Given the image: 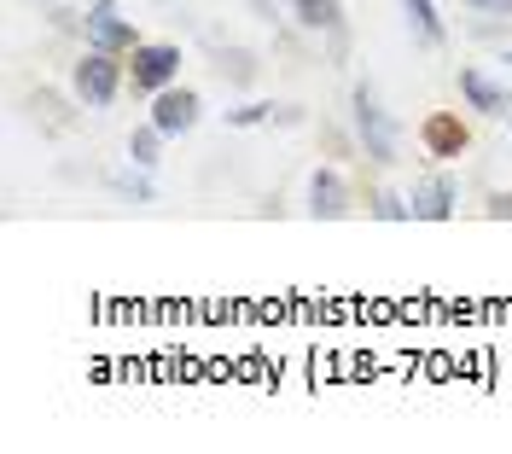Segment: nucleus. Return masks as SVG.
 I'll list each match as a JSON object with an SVG mask.
<instances>
[{"label": "nucleus", "instance_id": "nucleus-10", "mask_svg": "<svg viewBox=\"0 0 512 454\" xmlns=\"http://www.w3.org/2000/svg\"><path fill=\"white\" fill-rule=\"evenodd\" d=\"M291 18H297V24H309V30L338 35V30H344V0H291Z\"/></svg>", "mask_w": 512, "mask_h": 454}, {"label": "nucleus", "instance_id": "nucleus-2", "mask_svg": "<svg viewBox=\"0 0 512 454\" xmlns=\"http://www.w3.org/2000/svg\"><path fill=\"white\" fill-rule=\"evenodd\" d=\"M355 134H361V146H367L373 163H396V123L384 117L379 94H373L367 82L355 88Z\"/></svg>", "mask_w": 512, "mask_h": 454}, {"label": "nucleus", "instance_id": "nucleus-8", "mask_svg": "<svg viewBox=\"0 0 512 454\" xmlns=\"http://www.w3.org/2000/svg\"><path fill=\"white\" fill-rule=\"evenodd\" d=\"M460 94H466V105L483 111V117H512V94H501L483 70H460Z\"/></svg>", "mask_w": 512, "mask_h": 454}, {"label": "nucleus", "instance_id": "nucleus-12", "mask_svg": "<svg viewBox=\"0 0 512 454\" xmlns=\"http://www.w3.org/2000/svg\"><path fill=\"white\" fill-rule=\"evenodd\" d=\"M163 140H169V134H163L158 123L134 129V134H128V158L140 163V169H152V163H158V152H163Z\"/></svg>", "mask_w": 512, "mask_h": 454}, {"label": "nucleus", "instance_id": "nucleus-11", "mask_svg": "<svg viewBox=\"0 0 512 454\" xmlns=\"http://www.w3.org/2000/svg\"><path fill=\"white\" fill-rule=\"evenodd\" d=\"M402 12H408V30L425 41V47H443V18H437V6L431 0H402Z\"/></svg>", "mask_w": 512, "mask_h": 454}, {"label": "nucleus", "instance_id": "nucleus-9", "mask_svg": "<svg viewBox=\"0 0 512 454\" xmlns=\"http://www.w3.org/2000/svg\"><path fill=\"white\" fill-rule=\"evenodd\" d=\"M309 210H315V216H344V210H350V187H344L338 169H315V181H309Z\"/></svg>", "mask_w": 512, "mask_h": 454}, {"label": "nucleus", "instance_id": "nucleus-4", "mask_svg": "<svg viewBox=\"0 0 512 454\" xmlns=\"http://www.w3.org/2000/svg\"><path fill=\"white\" fill-rule=\"evenodd\" d=\"M88 41L105 47V53H134V47H140V35H134V24L117 12V0H94V6H88Z\"/></svg>", "mask_w": 512, "mask_h": 454}, {"label": "nucleus", "instance_id": "nucleus-13", "mask_svg": "<svg viewBox=\"0 0 512 454\" xmlns=\"http://www.w3.org/2000/svg\"><path fill=\"white\" fill-rule=\"evenodd\" d=\"M373 210H379L384 222H408V216H414V204H402L396 193H379L373 198Z\"/></svg>", "mask_w": 512, "mask_h": 454}, {"label": "nucleus", "instance_id": "nucleus-3", "mask_svg": "<svg viewBox=\"0 0 512 454\" xmlns=\"http://www.w3.org/2000/svg\"><path fill=\"white\" fill-rule=\"evenodd\" d=\"M123 53H105V47H94L82 65H76V99L82 105H111L117 99V88H123Z\"/></svg>", "mask_w": 512, "mask_h": 454}, {"label": "nucleus", "instance_id": "nucleus-1", "mask_svg": "<svg viewBox=\"0 0 512 454\" xmlns=\"http://www.w3.org/2000/svg\"><path fill=\"white\" fill-rule=\"evenodd\" d=\"M175 76H181V47H169V41H140V47L128 53V82H134L140 94L175 88Z\"/></svg>", "mask_w": 512, "mask_h": 454}, {"label": "nucleus", "instance_id": "nucleus-5", "mask_svg": "<svg viewBox=\"0 0 512 454\" xmlns=\"http://www.w3.org/2000/svg\"><path fill=\"white\" fill-rule=\"evenodd\" d=\"M466 140H472V134H466V123H460L454 111H431V117L419 123V146H425L431 158H460Z\"/></svg>", "mask_w": 512, "mask_h": 454}, {"label": "nucleus", "instance_id": "nucleus-15", "mask_svg": "<svg viewBox=\"0 0 512 454\" xmlns=\"http://www.w3.org/2000/svg\"><path fill=\"white\" fill-rule=\"evenodd\" d=\"M466 6H478V12H512V0H466Z\"/></svg>", "mask_w": 512, "mask_h": 454}, {"label": "nucleus", "instance_id": "nucleus-14", "mask_svg": "<svg viewBox=\"0 0 512 454\" xmlns=\"http://www.w3.org/2000/svg\"><path fill=\"white\" fill-rule=\"evenodd\" d=\"M274 105H245V111H227V123H239V129H251V123H262Z\"/></svg>", "mask_w": 512, "mask_h": 454}, {"label": "nucleus", "instance_id": "nucleus-6", "mask_svg": "<svg viewBox=\"0 0 512 454\" xmlns=\"http://www.w3.org/2000/svg\"><path fill=\"white\" fill-rule=\"evenodd\" d=\"M152 123H158L169 140L187 134L192 123H198V94H192V88H163V94L152 99Z\"/></svg>", "mask_w": 512, "mask_h": 454}, {"label": "nucleus", "instance_id": "nucleus-7", "mask_svg": "<svg viewBox=\"0 0 512 454\" xmlns=\"http://www.w3.org/2000/svg\"><path fill=\"white\" fill-rule=\"evenodd\" d=\"M454 198H460V181L454 175H431L414 187V216L419 222H448L454 216Z\"/></svg>", "mask_w": 512, "mask_h": 454}]
</instances>
